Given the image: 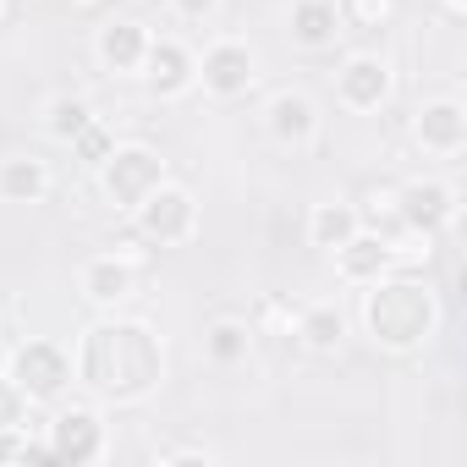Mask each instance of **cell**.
<instances>
[{
    "label": "cell",
    "instance_id": "4",
    "mask_svg": "<svg viewBox=\"0 0 467 467\" xmlns=\"http://www.w3.org/2000/svg\"><path fill=\"white\" fill-rule=\"evenodd\" d=\"M6 374H12V385L28 396V401H56L72 379H78V368H72V352L61 347V341H50V336H34V341H23V347H12V358H6Z\"/></svg>",
    "mask_w": 467,
    "mask_h": 467
},
{
    "label": "cell",
    "instance_id": "24",
    "mask_svg": "<svg viewBox=\"0 0 467 467\" xmlns=\"http://www.w3.org/2000/svg\"><path fill=\"white\" fill-rule=\"evenodd\" d=\"M28 396L12 385V374H0V429H28Z\"/></svg>",
    "mask_w": 467,
    "mask_h": 467
},
{
    "label": "cell",
    "instance_id": "15",
    "mask_svg": "<svg viewBox=\"0 0 467 467\" xmlns=\"http://www.w3.org/2000/svg\"><path fill=\"white\" fill-rule=\"evenodd\" d=\"M149 39H154V34H149L138 17H105L99 34H94V56H99V67H110V72H138L143 56H149Z\"/></svg>",
    "mask_w": 467,
    "mask_h": 467
},
{
    "label": "cell",
    "instance_id": "17",
    "mask_svg": "<svg viewBox=\"0 0 467 467\" xmlns=\"http://www.w3.org/2000/svg\"><path fill=\"white\" fill-rule=\"evenodd\" d=\"M50 187H56L50 160H39V154L0 160V198L6 203H39V198H50Z\"/></svg>",
    "mask_w": 467,
    "mask_h": 467
},
{
    "label": "cell",
    "instance_id": "16",
    "mask_svg": "<svg viewBox=\"0 0 467 467\" xmlns=\"http://www.w3.org/2000/svg\"><path fill=\"white\" fill-rule=\"evenodd\" d=\"M347 34L336 0H292V45L303 50H336V39Z\"/></svg>",
    "mask_w": 467,
    "mask_h": 467
},
{
    "label": "cell",
    "instance_id": "25",
    "mask_svg": "<svg viewBox=\"0 0 467 467\" xmlns=\"http://www.w3.org/2000/svg\"><path fill=\"white\" fill-rule=\"evenodd\" d=\"M154 462H214V451L209 445H160Z\"/></svg>",
    "mask_w": 467,
    "mask_h": 467
},
{
    "label": "cell",
    "instance_id": "21",
    "mask_svg": "<svg viewBox=\"0 0 467 467\" xmlns=\"http://www.w3.org/2000/svg\"><path fill=\"white\" fill-rule=\"evenodd\" d=\"M88 121H94V105H88V99H78V94L50 99V110H45V132H50L56 143H72Z\"/></svg>",
    "mask_w": 467,
    "mask_h": 467
},
{
    "label": "cell",
    "instance_id": "9",
    "mask_svg": "<svg viewBox=\"0 0 467 467\" xmlns=\"http://www.w3.org/2000/svg\"><path fill=\"white\" fill-rule=\"evenodd\" d=\"M138 78L149 83V94L176 99V94H187L198 83V56L187 45H176V39H149V56L138 67Z\"/></svg>",
    "mask_w": 467,
    "mask_h": 467
},
{
    "label": "cell",
    "instance_id": "10",
    "mask_svg": "<svg viewBox=\"0 0 467 467\" xmlns=\"http://www.w3.org/2000/svg\"><path fill=\"white\" fill-rule=\"evenodd\" d=\"M412 138H418L423 154L456 160V154L467 149V110H462L456 99H429V105L418 110V121H412Z\"/></svg>",
    "mask_w": 467,
    "mask_h": 467
},
{
    "label": "cell",
    "instance_id": "1",
    "mask_svg": "<svg viewBox=\"0 0 467 467\" xmlns=\"http://www.w3.org/2000/svg\"><path fill=\"white\" fill-rule=\"evenodd\" d=\"M72 368L105 401H143L165 379V347L138 319H99V325L83 330V341L72 352Z\"/></svg>",
    "mask_w": 467,
    "mask_h": 467
},
{
    "label": "cell",
    "instance_id": "14",
    "mask_svg": "<svg viewBox=\"0 0 467 467\" xmlns=\"http://www.w3.org/2000/svg\"><path fill=\"white\" fill-rule=\"evenodd\" d=\"M78 286H83V297H88L94 308H110V314H116V308L138 292V265H132L127 254H99V259L83 265Z\"/></svg>",
    "mask_w": 467,
    "mask_h": 467
},
{
    "label": "cell",
    "instance_id": "2",
    "mask_svg": "<svg viewBox=\"0 0 467 467\" xmlns=\"http://www.w3.org/2000/svg\"><path fill=\"white\" fill-rule=\"evenodd\" d=\"M363 325H368V336H374L379 347L412 352V347H423V341L440 330V303H434V292H429L418 275L385 270V275L368 281V292H363Z\"/></svg>",
    "mask_w": 467,
    "mask_h": 467
},
{
    "label": "cell",
    "instance_id": "6",
    "mask_svg": "<svg viewBox=\"0 0 467 467\" xmlns=\"http://www.w3.org/2000/svg\"><path fill=\"white\" fill-rule=\"evenodd\" d=\"M390 214L412 231V237H440V231L456 220V187L434 182V176H418V182H401L396 198H390Z\"/></svg>",
    "mask_w": 467,
    "mask_h": 467
},
{
    "label": "cell",
    "instance_id": "7",
    "mask_svg": "<svg viewBox=\"0 0 467 467\" xmlns=\"http://www.w3.org/2000/svg\"><path fill=\"white\" fill-rule=\"evenodd\" d=\"M254 78H259V61H254V50L243 39H214L198 56V83L214 99H243L254 88Z\"/></svg>",
    "mask_w": 467,
    "mask_h": 467
},
{
    "label": "cell",
    "instance_id": "22",
    "mask_svg": "<svg viewBox=\"0 0 467 467\" xmlns=\"http://www.w3.org/2000/svg\"><path fill=\"white\" fill-rule=\"evenodd\" d=\"M110 149H116V132H110V127H105L99 116H94V121H88V127H83V132L72 138V154H78L83 165H94V171H99V165L110 160Z\"/></svg>",
    "mask_w": 467,
    "mask_h": 467
},
{
    "label": "cell",
    "instance_id": "18",
    "mask_svg": "<svg viewBox=\"0 0 467 467\" xmlns=\"http://www.w3.org/2000/svg\"><path fill=\"white\" fill-rule=\"evenodd\" d=\"M254 319H214L209 330H203V358L214 363V368H243L248 363V352H254Z\"/></svg>",
    "mask_w": 467,
    "mask_h": 467
},
{
    "label": "cell",
    "instance_id": "28",
    "mask_svg": "<svg viewBox=\"0 0 467 467\" xmlns=\"http://www.w3.org/2000/svg\"><path fill=\"white\" fill-rule=\"evenodd\" d=\"M72 6H78V12H99V6H105V0H72Z\"/></svg>",
    "mask_w": 467,
    "mask_h": 467
},
{
    "label": "cell",
    "instance_id": "29",
    "mask_svg": "<svg viewBox=\"0 0 467 467\" xmlns=\"http://www.w3.org/2000/svg\"><path fill=\"white\" fill-rule=\"evenodd\" d=\"M12 17V0H0V23H6Z\"/></svg>",
    "mask_w": 467,
    "mask_h": 467
},
{
    "label": "cell",
    "instance_id": "23",
    "mask_svg": "<svg viewBox=\"0 0 467 467\" xmlns=\"http://www.w3.org/2000/svg\"><path fill=\"white\" fill-rule=\"evenodd\" d=\"M336 6H341L347 28H385L390 12H396V0H336Z\"/></svg>",
    "mask_w": 467,
    "mask_h": 467
},
{
    "label": "cell",
    "instance_id": "5",
    "mask_svg": "<svg viewBox=\"0 0 467 467\" xmlns=\"http://www.w3.org/2000/svg\"><path fill=\"white\" fill-rule=\"evenodd\" d=\"M132 220H138V237H143V243H154V248H182V243L198 237V198H192L187 187H176V182H160V187L132 209Z\"/></svg>",
    "mask_w": 467,
    "mask_h": 467
},
{
    "label": "cell",
    "instance_id": "30",
    "mask_svg": "<svg viewBox=\"0 0 467 467\" xmlns=\"http://www.w3.org/2000/svg\"><path fill=\"white\" fill-rule=\"evenodd\" d=\"M6 358H12V347H0V374H6Z\"/></svg>",
    "mask_w": 467,
    "mask_h": 467
},
{
    "label": "cell",
    "instance_id": "8",
    "mask_svg": "<svg viewBox=\"0 0 467 467\" xmlns=\"http://www.w3.org/2000/svg\"><path fill=\"white\" fill-rule=\"evenodd\" d=\"M50 456L56 462H72V467H88L105 456V418L94 407H61L50 418Z\"/></svg>",
    "mask_w": 467,
    "mask_h": 467
},
{
    "label": "cell",
    "instance_id": "31",
    "mask_svg": "<svg viewBox=\"0 0 467 467\" xmlns=\"http://www.w3.org/2000/svg\"><path fill=\"white\" fill-rule=\"evenodd\" d=\"M440 6H462V0H440Z\"/></svg>",
    "mask_w": 467,
    "mask_h": 467
},
{
    "label": "cell",
    "instance_id": "19",
    "mask_svg": "<svg viewBox=\"0 0 467 467\" xmlns=\"http://www.w3.org/2000/svg\"><path fill=\"white\" fill-rule=\"evenodd\" d=\"M292 336L308 347V352H336L341 336H347V314L336 303H308L297 319H292Z\"/></svg>",
    "mask_w": 467,
    "mask_h": 467
},
{
    "label": "cell",
    "instance_id": "20",
    "mask_svg": "<svg viewBox=\"0 0 467 467\" xmlns=\"http://www.w3.org/2000/svg\"><path fill=\"white\" fill-rule=\"evenodd\" d=\"M358 225H363V214H358L352 203H336V198H330V203H314V209H308V243L336 254Z\"/></svg>",
    "mask_w": 467,
    "mask_h": 467
},
{
    "label": "cell",
    "instance_id": "26",
    "mask_svg": "<svg viewBox=\"0 0 467 467\" xmlns=\"http://www.w3.org/2000/svg\"><path fill=\"white\" fill-rule=\"evenodd\" d=\"M171 6H176L182 23H209V17L220 12V0H171Z\"/></svg>",
    "mask_w": 467,
    "mask_h": 467
},
{
    "label": "cell",
    "instance_id": "11",
    "mask_svg": "<svg viewBox=\"0 0 467 467\" xmlns=\"http://www.w3.org/2000/svg\"><path fill=\"white\" fill-rule=\"evenodd\" d=\"M336 99L347 110H379L390 99V61L385 56H347L336 72Z\"/></svg>",
    "mask_w": 467,
    "mask_h": 467
},
{
    "label": "cell",
    "instance_id": "27",
    "mask_svg": "<svg viewBox=\"0 0 467 467\" xmlns=\"http://www.w3.org/2000/svg\"><path fill=\"white\" fill-rule=\"evenodd\" d=\"M23 445H28V429H0V462H23Z\"/></svg>",
    "mask_w": 467,
    "mask_h": 467
},
{
    "label": "cell",
    "instance_id": "13",
    "mask_svg": "<svg viewBox=\"0 0 467 467\" xmlns=\"http://www.w3.org/2000/svg\"><path fill=\"white\" fill-rule=\"evenodd\" d=\"M265 132H270L281 149H308V143L319 138V110H314V99L297 94V88H281V94L265 105Z\"/></svg>",
    "mask_w": 467,
    "mask_h": 467
},
{
    "label": "cell",
    "instance_id": "3",
    "mask_svg": "<svg viewBox=\"0 0 467 467\" xmlns=\"http://www.w3.org/2000/svg\"><path fill=\"white\" fill-rule=\"evenodd\" d=\"M160 182H165V160H160V149H149V143H116L110 160L99 165V192H105V203H110V209H127V214H132Z\"/></svg>",
    "mask_w": 467,
    "mask_h": 467
},
{
    "label": "cell",
    "instance_id": "12",
    "mask_svg": "<svg viewBox=\"0 0 467 467\" xmlns=\"http://www.w3.org/2000/svg\"><path fill=\"white\" fill-rule=\"evenodd\" d=\"M401 259H396V248L379 237V231H368V225H358L352 237L336 248V270H341V281L347 286H368V281H379L385 270H396Z\"/></svg>",
    "mask_w": 467,
    "mask_h": 467
}]
</instances>
